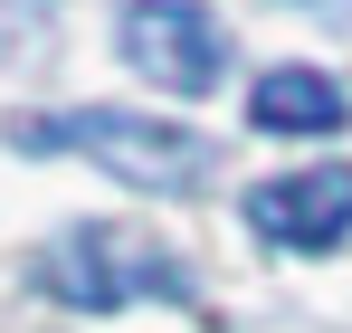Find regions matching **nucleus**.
<instances>
[{
  "mask_svg": "<svg viewBox=\"0 0 352 333\" xmlns=\"http://www.w3.org/2000/svg\"><path fill=\"white\" fill-rule=\"evenodd\" d=\"M29 143L38 153H86V162H105L115 181L133 191H200L219 153H210V133H190V124H162V114H133V105H86V114H48V124H29Z\"/></svg>",
  "mask_w": 352,
  "mask_h": 333,
  "instance_id": "obj_1",
  "label": "nucleus"
},
{
  "mask_svg": "<svg viewBox=\"0 0 352 333\" xmlns=\"http://www.w3.org/2000/svg\"><path fill=\"white\" fill-rule=\"evenodd\" d=\"M48 295L76 305V314H115L133 295H162L172 305V295H190V277L172 267V248H153V238H133L115 219H86V228H67L48 248Z\"/></svg>",
  "mask_w": 352,
  "mask_h": 333,
  "instance_id": "obj_2",
  "label": "nucleus"
},
{
  "mask_svg": "<svg viewBox=\"0 0 352 333\" xmlns=\"http://www.w3.org/2000/svg\"><path fill=\"white\" fill-rule=\"evenodd\" d=\"M124 57H133L153 86H172V96H210V86L229 76V29H219L200 0H133Z\"/></svg>",
  "mask_w": 352,
  "mask_h": 333,
  "instance_id": "obj_3",
  "label": "nucleus"
},
{
  "mask_svg": "<svg viewBox=\"0 0 352 333\" xmlns=\"http://www.w3.org/2000/svg\"><path fill=\"white\" fill-rule=\"evenodd\" d=\"M248 228L295 248V257L343 248L352 238V162H314V171H286V181H257L248 191Z\"/></svg>",
  "mask_w": 352,
  "mask_h": 333,
  "instance_id": "obj_4",
  "label": "nucleus"
},
{
  "mask_svg": "<svg viewBox=\"0 0 352 333\" xmlns=\"http://www.w3.org/2000/svg\"><path fill=\"white\" fill-rule=\"evenodd\" d=\"M248 124L257 133H343L352 105H343V86L324 67H267L248 86Z\"/></svg>",
  "mask_w": 352,
  "mask_h": 333,
  "instance_id": "obj_5",
  "label": "nucleus"
}]
</instances>
